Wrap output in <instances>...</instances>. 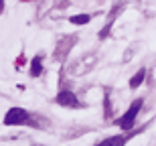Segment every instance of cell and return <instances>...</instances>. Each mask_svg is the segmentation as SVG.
<instances>
[{
  "instance_id": "6da1fadb",
  "label": "cell",
  "mask_w": 156,
  "mask_h": 146,
  "mask_svg": "<svg viewBox=\"0 0 156 146\" xmlns=\"http://www.w3.org/2000/svg\"><path fill=\"white\" fill-rule=\"evenodd\" d=\"M140 108H142V99H136V101H134V104L130 105V110H128L126 114H124V116H122L120 120L116 122L118 126H120V128L124 130V132H128V130H130V128L134 126V120H136V116H138Z\"/></svg>"
},
{
  "instance_id": "7a4b0ae2",
  "label": "cell",
  "mask_w": 156,
  "mask_h": 146,
  "mask_svg": "<svg viewBox=\"0 0 156 146\" xmlns=\"http://www.w3.org/2000/svg\"><path fill=\"white\" fill-rule=\"evenodd\" d=\"M30 120V114L23 108H10L8 114L4 118V124L6 126H20V124H29Z\"/></svg>"
},
{
  "instance_id": "3957f363",
  "label": "cell",
  "mask_w": 156,
  "mask_h": 146,
  "mask_svg": "<svg viewBox=\"0 0 156 146\" xmlns=\"http://www.w3.org/2000/svg\"><path fill=\"white\" fill-rule=\"evenodd\" d=\"M57 104L59 105H65V108H79V99H77L75 94H71V91H61L57 95Z\"/></svg>"
},
{
  "instance_id": "277c9868",
  "label": "cell",
  "mask_w": 156,
  "mask_h": 146,
  "mask_svg": "<svg viewBox=\"0 0 156 146\" xmlns=\"http://www.w3.org/2000/svg\"><path fill=\"white\" fill-rule=\"evenodd\" d=\"M124 144H126V136H112V138H105L95 146H124Z\"/></svg>"
},
{
  "instance_id": "5b68a950",
  "label": "cell",
  "mask_w": 156,
  "mask_h": 146,
  "mask_svg": "<svg viewBox=\"0 0 156 146\" xmlns=\"http://www.w3.org/2000/svg\"><path fill=\"white\" fill-rule=\"evenodd\" d=\"M144 77H146V69L142 67V69H140L138 73H136V75L132 77V79H130V87H132V89H136V87L140 85V83L144 81Z\"/></svg>"
},
{
  "instance_id": "8992f818",
  "label": "cell",
  "mask_w": 156,
  "mask_h": 146,
  "mask_svg": "<svg viewBox=\"0 0 156 146\" xmlns=\"http://www.w3.org/2000/svg\"><path fill=\"white\" fill-rule=\"evenodd\" d=\"M43 67H41V57H35L33 59V63H30V75L33 77H39Z\"/></svg>"
},
{
  "instance_id": "52a82bcc",
  "label": "cell",
  "mask_w": 156,
  "mask_h": 146,
  "mask_svg": "<svg viewBox=\"0 0 156 146\" xmlns=\"http://www.w3.org/2000/svg\"><path fill=\"white\" fill-rule=\"evenodd\" d=\"M71 23L73 24H87L89 23V16H87V14H77V16L71 18Z\"/></svg>"
},
{
  "instance_id": "ba28073f",
  "label": "cell",
  "mask_w": 156,
  "mask_h": 146,
  "mask_svg": "<svg viewBox=\"0 0 156 146\" xmlns=\"http://www.w3.org/2000/svg\"><path fill=\"white\" fill-rule=\"evenodd\" d=\"M2 8H4V4H2V2H0V12H2Z\"/></svg>"
}]
</instances>
